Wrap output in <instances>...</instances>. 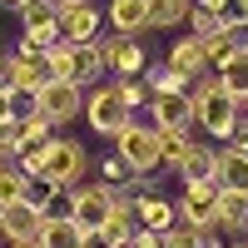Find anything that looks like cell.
Segmentation results:
<instances>
[{
	"mask_svg": "<svg viewBox=\"0 0 248 248\" xmlns=\"http://www.w3.org/2000/svg\"><path fill=\"white\" fill-rule=\"evenodd\" d=\"M55 0H20L15 5V20H20V30L25 25H55Z\"/></svg>",
	"mask_w": 248,
	"mask_h": 248,
	"instance_id": "cell-27",
	"label": "cell"
},
{
	"mask_svg": "<svg viewBox=\"0 0 248 248\" xmlns=\"http://www.w3.org/2000/svg\"><path fill=\"white\" fill-rule=\"evenodd\" d=\"M199 45H203V60H209V70H218L223 60L238 50L233 40H229V30H209V35H199Z\"/></svg>",
	"mask_w": 248,
	"mask_h": 248,
	"instance_id": "cell-28",
	"label": "cell"
},
{
	"mask_svg": "<svg viewBox=\"0 0 248 248\" xmlns=\"http://www.w3.org/2000/svg\"><path fill=\"white\" fill-rule=\"evenodd\" d=\"M164 65H169V70H179V75H189V79L209 75V60H203L199 35H179L174 45H169V60H164Z\"/></svg>",
	"mask_w": 248,
	"mask_h": 248,
	"instance_id": "cell-11",
	"label": "cell"
},
{
	"mask_svg": "<svg viewBox=\"0 0 248 248\" xmlns=\"http://www.w3.org/2000/svg\"><path fill=\"white\" fill-rule=\"evenodd\" d=\"M40 248H85V229L70 218V214H60V218H40Z\"/></svg>",
	"mask_w": 248,
	"mask_h": 248,
	"instance_id": "cell-12",
	"label": "cell"
},
{
	"mask_svg": "<svg viewBox=\"0 0 248 248\" xmlns=\"http://www.w3.org/2000/svg\"><path fill=\"white\" fill-rule=\"evenodd\" d=\"M10 248H40V238H20V243H10Z\"/></svg>",
	"mask_w": 248,
	"mask_h": 248,
	"instance_id": "cell-39",
	"label": "cell"
},
{
	"mask_svg": "<svg viewBox=\"0 0 248 248\" xmlns=\"http://www.w3.org/2000/svg\"><path fill=\"white\" fill-rule=\"evenodd\" d=\"M90 169V154H85V144L79 139H50V144H40V184H50V189H75L79 179H85Z\"/></svg>",
	"mask_w": 248,
	"mask_h": 248,
	"instance_id": "cell-1",
	"label": "cell"
},
{
	"mask_svg": "<svg viewBox=\"0 0 248 248\" xmlns=\"http://www.w3.org/2000/svg\"><path fill=\"white\" fill-rule=\"evenodd\" d=\"M99 179H105V184H114V189H134V169H129V164H124L119 154H109L105 164H99Z\"/></svg>",
	"mask_w": 248,
	"mask_h": 248,
	"instance_id": "cell-29",
	"label": "cell"
},
{
	"mask_svg": "<svg viewBox=\"0 0 248 248\" xmlns=\"http://www.w3.org/2000/svg\"><path fill=\"white\" fill-rule=\"evenodd\" d=\"M184 20H189V25H194V35H209V30H223V25H218V15H214V10H203V5H189V15H184Z\"/></svg>",
	"mask_w": 248,
	"mask_h": 248,
	"instance_id": "cell-32",
	"label": "cell"
},
{
	"mask_svg": "<svg viewBox=\"0 0 248 248\" xmlns=\"http://www.w3.org/2000/svg\"><path fill=\"white\" fill-rule=\"evenodd\" d=\"M223 229H218V223H199V229H194V243L199 248H223V238H218Z\"/></svg>",
	"mask_w": 248,
	"mask_h": 248,
	"instance_id": "cell-34",
	"label": "cell"
},
{
	"mask_svg": "<svg viewBox=\"0 0 248 248\" xmlns=\"http://www.w3.org/2000/svg\"><path fill=\"white\" fill-rule=\"evenodd\" d=\"M194 0H144V30H174L184 25Z\"/></svg>",
	"mask_w": 248,
	"mask_h": 248,
	"instance_id": "cell-16",
	"label": "cell"
},
{
	"mask_svg": "<svg viewBox=\"0 0 248 248\" xmlns=\"http://www.w3.org/2000/svg\"><path fill=\"white\" fill-rule=\"evenodd\" d=\"M114 203V184H85V189H70V218L79 223V229H99Z\"/></svg>",
	"mask_w": 248,
	"mask_h": 248,
	"instance_id": "cell-5",
	"label": "cell"
},
{
	"mask_svg": "<svg viewBox=\"0 0 248 248\" xmlns=\"http://www.w3.org/2000/svg\"><path fill=\"white\" fill-rule=\"evenodd\" d=\"M114 154L134 169V179H149V174L159 169V129H154V124L129 119V124L114 134Z\"/></svg>",
	"mask_w": 248,
	"mask_h": 248,
	"instance_id": "cell-2",
	"label": "cell"
},
{
	"mask_svg": "<svg viewBox=\"0 0 248 248\" xmlns=\"http://www.w3.org/2000/svg\"><path fill=\"white\" fill-rule=\"evenodd\" d=\"M99 70H105V45H99V40L75 45V85H90V79H99Z\"/></svg>",
	"mask_w": 248,
	"mask_h": 248,
	"instance_id": "cell-22",
	"label": "cell"
},
{
	"mask_svg": "<svg viewBox=\"0 0 248 248\" xmlns=\"http://www.w3.org/2000/svg\"><path fill=\"white\" fill-rule=\"evenodd\" d=\"M229 40L238 50H248V20H238V25H229Z\"/></svg>",
	"mask_w": 248,
	"mask_h": 248,
	"instance_id": "cell-36",
	"label": "cell"
},
{
	"mask_svg": "<svg viewBox=\"0 0 248 248\" xmlns=\"http://www.w3.org/2000/svg\"><path fill=\"white\" fill-rule=\"evenodd\" d=\"M238 109H243V114H248V99H243V105H238Z\"/></svg>",
	"mask_w": 248,
	"mask_h": 248,
	"instance_id": "cell-42",
	"label": "cell"
},
{
	"mask_svg": "<svg viewBox=\"0 0 248 248\" xmlns=\"http://www.w3.org/2000/svg\"><path fill=\"white\" fill-rule=\"evenodd\" d=\"M154 114V129H194V99L189 94H149V105H144Z\"/></svg>",
	"mask_w": 248,
	"mask_h": 248,
	"instance_id": "cell-8",
	"label": "cell"
},
{
	"mask_svg": "<svg viewBox=\"0 0 248 248\" xmlns=\"http://www.w3.org/2000/svg\"><path fill=\"white\" fill-rule=\"evenodd\" d=\"M20 154V119H0V159H15Z\"/></svg>",
	"mask_w": 248,
	"mask_h": 248,
	"instance_id": "cell-30",
	"label": "cell"
},
{
	"mask_svg": "<svg viewBox=\"0 0 248 248\" xmlns=\"http://www.w3.org/2000/svg\"><path fill=\"white\" fill-rule=\"evenodd\" d=\"M189 134L184 129H159V169H179V159H184V149H189Z\"/></svg>",
	"mask_w": 248,
	"mask_h": 248,
	"instance_id": "cell-25",
	"label": "cell"
},
{
	"mask_svg": "<svg viewBox=\"0 0 248 248\" xmlns=\"http://www.w3.org/2000/svg\"><path fill=\"white\" fill-rule=\"evenodd\" d=\"M233 5H238V15H243V20H248V0H233Z\"/></svg>",
	"mask_w": 248,
	"mask_h": 248,
	"instance_id": "cell-40",
	"label": "cell"
},
{
	"mask_svg": "<svg viewBox=\"0 0 248 248\" xmlns=\"http://www.w3.org/2000/svg\"><path fill=\"white\" fill-rule=\"evenodd\" d=\"M114 94H119V105L129 109V114H139L144 105H149V90H144L139 75H114Z\"/></svg>",
	"mask_w": 248,
	"mask_h": 248,
	"instance_id": "cell-24",
	"label": "cell"
},
{
	"mask_svg": "<svg viewBox=\"0 0 248 248\" xmlns=\"http://www.w3.org/2000/svg\"><path fill=\"white\" fill-rule=\"evenodd\" d=\"M0 5H5V10H15V5H20V0H0Z\"/></svg>",
	"mask_w": 248,
	"mask_h": 248,
	"instance_id": "cell-41",
	"label": "cell"
},
{
	"mask_svg": "<svg viewBox=\"0 0 248 248\" xmlns=\"http://www.w3.org/2000/svg\"><path fill=\"white\" fill-rule=\"evenodd\" d=\"M55 30L65 45H85V40H99V10L90 5V0H75V5H65L55 15Z\"/></svg>",
	"mask_w": 248,
	"mask_h": 248,
	"instance_id": "cell-6",
	"label": "cell"
},
{
	"mask_svg": "<svg viewBox=\"0 0 248 248\" xmlns=\"http://www.w3.org/2000/svg\"><path fill=\"white\" fill-rule=\"evenodd\" d=\"M0 119H10V94H0Z\"/></svg>",
	"mask_w": 248,
	"mask_h": 248,
	"instance_id": "cell-38",
	"label": "cell"
},
{
	"mask_svg": "<svg viewBox=\"0 0 248 248\" xmlns=\"http://www.w3.org/2000/svg\"><path fill=\"white\" fill-rule=\"evenodd\" d=\"M214 79H218V90L229 94V99L243 105V99H248V50H233V55L214 70Z\"/></svg>",
	"mask_w": 248,
	"mask_h": 248,
	"instance_id": "cell-14",
	"label": "cell"
},
{
	"mask_svg": "<svg viewBox=\"0 0 248 248\" xmlns=\"http://www.w3.org/2000/svg\"><path fill=\"white\" fill-rule=\"evenodd\" d=\"M79 105H85V90L70 85V79H45V85L35 90V109L45 114L55 129H60V124H70V119L79 114Z\"/></svg>",
	"mask_w": 248,
	"mask_h": 248,
	"instance_id": "cell-4",
	"label": "cell"
},
{
	"mask_svg": "<svg viewBox=\"0 0 248 248\" xmlns=\"http://www.w3.org/2000/svg\"><path fill=\"white\" fill-rule=\"evenodd\" d=\"M99 45H105V70H114V75H139L149 65L139 35H109V40H99Z\"/></svg>",
	"mask_w": 248,
	"mask_h": 248,
	"instance_id": "cell-7",
	"label": "cell"
},
{
	"mask_svg": "<svg viewBox=\"0 0 248 248\" xmlns=\"http://www.w3.org/2000/svg\"><path fill=\"white\" fill-rule=\"evenodd\" d=\"M40 233V209L30 199H15L0 209V238L5 243H20V238H35Z\"/></svg>",
	"mask_w": 248,
	"mask_h": 248,
	"instance_id": "cell-10",
	"label": "cell"
},
{
	"mask_svg": "<svg viewBox=\"0 0 248 248\" xmlns=\"http://www.w3.org/2000/svg\"><path fill=\"white\" fill-rule=\"evenodd\" d=\"M164 248H199V243H194V223L174 218L169 229H164Z\"/></svg>",
	"mask_w": 248,
	"mask_h": 248,
	"instance_id": "cell-31",
	"label": "cell"
},
{
	"mask_svg": "<svg viewBox=\"0 0 248 248\" xmlns=\"http://www.w3.org/2000/svg\"><path fill=\"white\" fill-rule=\"evenodd\" d=\"M30 184H35V179H30V174H20L15 164L5 159V164H0V209H5V203H15V199H25V194H30Z\"/></svg>",
	"mask_w": 248,
	"mask_h": 248,
	"instance_id": "cell-23",
	"label": "cell"
},
{
	"mask_svg": "<svg viewBox=\"0 0 248 248\" xmlns=\"http://www.w3.org/2000/svg\"><path fill=\"white\" fill-rule=\"evenodd\" d=\"M214 164H218V149H209V144H189L174 174H179L184 184H209V179H214Z\"/></svg>",
	"mask_w": 248,
	"mask_h": 248,
	"instance_id": "cell-15",
	"label": "cell"
},
{
	"mask_svg": "<svg viewBox=\"0 0 248 248\" xmlns=\"http://www.w3.org/2000/svg\"><path fill=\"white\" fill-rule=\"evenodd\" d=\"M129 248H164V229H144V223H134Z\"/></svg>",
	"mask_w": 248,
	"mask_h": 248,
	"instance_id": "cell-33",
	"label": "cell"
},
{
	"mask_svg": "<svg viewBox=\"0 0 248 248\" xmlns=\"http://www.w3.org/2000/svg\"><path fill=\"white\" fill-rule=\"evenodd\" d=\"M179 214H174V203L169 199H159V194H134V223H144V229H169Z\"/></svg>",
	"mask_w": 248,
	"mask_h": 248,
	"instance_id": "cell-17",
	"label": "cell"
},
{
	"mask_svg": "<svg viewBox=\"0 0 248 248\" xmlns=\"http://www.w3.org/2000/svg\"><path fill=\"white\" fill-rule=\"evenodd\" d=\"M243 218H248V194L218 189V199H214V223H218V229H243Z\"/></svg>",
	"mask_w": 248,
	"mask_h": 248,
	"instance_id": "cell-18",
	"label": "cell"
},
{
	"mask_svg": "<svg viewBox=\"0 0 248 248\" xmlns=\"http://www.w3.org/2000/svg\"><path fill=\"white\" fill-rule=\"evenodd\" d=\"M40 65H45L50 79H70V85H75V45H65V40L45 45V50H40Z\"/></svg>",
	"mask_w": 248,
	"mask_h": 248,
	"instance_id": "cell-20",
	"label": "cell"
},
{
	"mask_svg": "<svg viewBox=\"0 0 248 248\" xmlns=\"http://www.w3.org/2000/svg\"><path fill=\"white\" fill-rule=\"evenodd\" d=\"M194 5H203V10H214V15H218V10H223V0H194Z\"/></svg>",
	"mask_w": 248,
	"mask_h": 248,
	"instance_id": "cell-37",
	"label": "cell"
},
{
	"mask_svg": "<svg viewBox=\"0 0 248 248\" xmlns=\"http://www.w3.org/2000/svg\"><path fill=\"white\" fill-rule=\"evenodd\" d=\"M214 199H218V184L209 179V184H184L179 189V203H174V214L184 218V223H214Z\"/></svg>",
	"mask_w": 248,
	"mask_h": 248,
	"instance_id": "cell-9",
	"label": "cell"
},
{
	"mask_svg": "<svg viewBox=\"0 0 248 248\" xmlns=\"http://www.w3.org/2000/svg\"><path fill=\"white\" fill-rule=\"evenodd\" d=\"M114 35H144V0H109Z\"/></svg>",
	"mask_w": 248,
	"mask_h": 248,
	"instance_id": "cell-21",
	"label": "cell"
},
{
	"mask_svg": "<svg viewBox=\"0 0 248 248\" xmlns=\"http://www.w3.org/2000/svg\"><path fill=\"white\" fill-rule=\"evenodd\" d=\"M0 164H5V159H0Z\"/></svg>",
	"mask_w": 248,
	"mask_h": 248,
	"instance_id": "cell-44",
	"label": "cell"
},
{
	"mask_svg": "<svg viewBox=\"0 0 248 248\" xmlns=\"http://www.w3.org/2000/svg\"><path fill=\"white\" fill-rule=\"evenodd\" d=\"M233 248H248V243H233Z\"/></svg>",
	"mask_w": 248,
	"mask_h": 248,
	"instance_id": "cell-43",
	"label": "cell"
},
{
	"mask_svg": "<svg viewBox=\"0 0 248 248\" xmlns=\"http://www.w3.org/2000/svg\"><path fill=\"white\" fill-rule=\"evenodd\" d=\"M214 184L218 189H238V194H248V154L243 149H218V164H214Z\"/></svg>",
	"mask_w": 248,
	"mask_h": 248,
	"instance_id": "cell-13",
	"label": "cell"
},
{
	"mask_svg": "<svg viewBox=\"0 0 248 248\" xmlns=\"http://www.w3.org/2000/svg\"><path fill=\"white\" fill-rule=\"evenodd\" d=\"M79 114L90 119V129L94 134H105V139H114L124 124H129L134 114L119 105V94H114V85H94V94H85V105H79Z\"/></svg>",
	"mask_w": 248,
	"mask_h": 248,
	"instance_id": "cell-3",
	"label": "cell"
},
{
	"mask_svg": "<svg viewBox=\"0 0 248 248\" xmlns=\"http://www.w3.org/2000/svg\"><path fill=\"white\" fill-rule=\"evenodd\" d=\"M139 79H144V90H149V94H189V75H179V70H169V65H159V70L144 65Z\"/></svg>",
	"mask_w": 248,
	"mask_h": 248,
	"instance_id": "cell-19",
	"label": "cell"
},
{
	"mask_svg": "<svg viewBox=\"0 0 248 248\" xmlns=\"http://www.w3.org/2000/svg\"><path fill=\"white\" fill-rule=\"evenodd\" d=\"M0 94H15V55H0Z\"/></svg>",
	"mask_w": 248,
	"mask_h": 248,
	"instance_id": "cell-35",
	"label": "cell"
},
{
	"mask_svg": "<svg viewBox=\"0 0 248 248\" xmlns=\"http://www.w3.org/2000/svg\"><path fill=\"white\" fill-rule=\"evenodd\" d=\"M45 139H55V124H50L45 114H40V109L20 119V149H40Z\"/></svg>",
	"mask_w": 248,
	"mask_h": 248,
	"instance_id": "cell-26",
	"label": "cell"
}]
</instances>
